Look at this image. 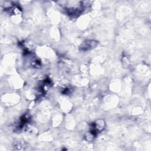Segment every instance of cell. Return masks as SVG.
I'll use <instances>...</instances> for the list:
<instances>
[{"mask_svg": "<svg viewBox=\"0 0 151 151\" xmlns=\"http://www.w3.org/2000/svg\"><path fill=\"white\" fill-rule=\"evenodd\" d=\"M99 44V42L96 40H87L84 41L80 45V50L82 51H87L95 48Z\"/></svg>", "mask_w": 151, "mask_h": 151, "instance_id": "obj_1", "label": "cell"}, {"mask_svg": "<svg viewBox=\"0 0 151 151\" xmlns=\"http://www.w3.org/2000/svg\"><path fill=\"white\" fill-rule=\"evenodd\" d=\"M105 127L106 123L104 120L102 119H98L91 124V131L97 134L98 133L102 132L105 129Z\"/></svg>", "mask_w": 151, "mask_h": 151, "instance_id": "obj_2", "label": "cell"}, {"mask_svg": "<svg viewBox=\"0 0 151 151\" xmlns=\"http://www.w3.org/2000/svg\"><path fill=\"white\" fill-rule=\"evenodd\" d=\"M96 135L97 134L96 133H94V132H93L92 131L90 130V132H88L85 134L84 137H85V139L86 141H87L88 142H91L94 139Z\"/></svg>", "mask_w": 151, "mask_h": 151, "instance_id": "obj_3", "label": "cell"}]
</instances>
